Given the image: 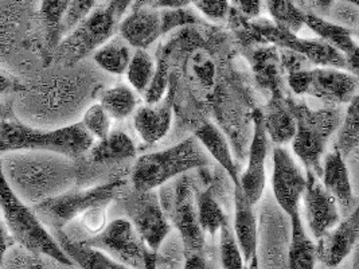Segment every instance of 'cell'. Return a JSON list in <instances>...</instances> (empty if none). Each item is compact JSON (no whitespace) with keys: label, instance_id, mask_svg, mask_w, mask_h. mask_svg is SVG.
<instances>
[{"label":"cell","instance_id":"4dcf8cb0","mask_svg":"<svg viewBox=\"0 0 359 269\" xmlns=\"http://www.w3.org/2000/svg\"><path fill=\"white\" fill-rule=\"evenodd\" d=\"M155 70H156L155 62L147 51L136 49V51L132 54L131 61L128 64L126 73L132 88L136 92L144 95L154 78Z\"/></svg>","mask_w":359,"mask_h":269},{"label":"cell","instance_id":"4316f807","mask_svg":"<svg viewBox=\"0 0 359 269\" xmlns=\"http://www.w3.org/2000/svg\"><path fill=\"white\" fill-rule=\"evenodd\" d=\"M131 57V46L121 36L111 38L93 53L95 62L111 74H124Z\"/></svg>","mask_w":359,"mask_h":269},{"label":"cell","instance_id":"9c48e42d","mask_svg":"<svg viewBox=\"0 0 359 269\" xmlns=\"http://www.w3.org/2000/svg\"><path fill=\"white\" fill-rule=\"evenodd\" d=\"M123 209L148 249L158 252L171 232V225L155 190L139 191L133 188L123 198Z\"/></svg>","mask_w":359,"mask_h":269},{"label":"cell","instance_id":"9f6ffc18","mask_svg":"<svg viewBox=\"0 0 359 269\" xmlns=\"http://www.w3.org/2000/svg\"><path fill=\"white\" fill-rule=\"evenodd\" d=\"M245 269H248V268H245Z\"/></svg>","mask_w":359,"mask_h":269},{"label":"cell","instance_id":"8d00e7d4","mask_svg":"<svg viewBox=\"0 0 359 269\" xmlns=\"http://www.w3.org/2000/svg\"><path fill=\"white\" fill-rule=\"evenodd\" d=\"M327 17L331 18V22L353 32H357L358 29V7L350 3L335 0L327 13Z\"/></svg>","mask_w":359,"mask_h":269},{"label":"cell","instance_id":"f6af8a7d","mask_svg":"<svg viewBox=\"0 0 359 269\" xmlns=\"http://www.w3.org/2000/svg\"><path fill=\"white\" fill-rule=\"evenodd\" d=\"M14 244H15V241H14L13 235H10L4 219H0V263L3 260L4 253L7 252L8 248L13 247Z\"/></svg>","mask_w":359,"mask_h":269},{"label":"cell","instance_id":"e575fe53","mask_svg":"<svg viewBox=\"0 0 359 269\" xmlns=\"http://www.w3.org/2000/svg\"><path fill=\"white\" fill-rule=\"evenodd\" d=\"M85 131L95 140H101L112 131V118L100 102L90 105L80 121Z\"/></svg>","mask_w":359,"mask_h":269},{"label":"cell","instance_id":"6da1fadb","mask_svg":"<svg viewBox=\"0 0 359 269\" xmlns=\"http://www.w3.org/2000/svg\"><path fill=\"white\" fill-rule=\"evenodd\" d=\"M74 160L55 152H8L0 155V168L11 190L34 206L73 187L79 175Z\"/></svg>","mask_w":359,"mask_h":269},{"label":"cell","instance_id":"11a10c76","mask_svg":"<svg viewBox=\"0 0 359 269\" xmlns=\"http://www.w3.org/2000/svg\"><path fill=\"white\" fill-rule=\"evenodd\" d=\"M341 1H344V3H350V4H353V6H357L358 7L359 0H341Z\"/></svg>","mask_w":359,"mask_h":269},{"label":"cell","instance_id":"ac0fdd59","mask_svg":"<svg viewBox=\"0 0 359 269\" xmlns=\"http://www.w3.org/2000/svg\"><path fill=\"white\" fill-rule=\"evenodd\" d=\"M304 26H307L312 33L316 34L319 39L325 41L330 46L342 53L346 58L348 71L357 76L358 45L354 41V35H357V32L346 29L310 11L304 13Z\"/></svg>","mask_w":359,"mask_h":269},{"label":"cell","instance_id":"7bdbcfd3","mask_svg":"<svg viewBox=\"0 0 359 269\" xmlns=\"http://www.w3.org/2000/svg\"><path fill=\"white\" fill-rule=\"evenodd\" d=\"M194 0H133L132 7H149L155 10L184 8L193 6Z\"/></svg>","mask_w":359,"mask_h":269},{"label":"cell","instance_id":"ee69618b","mask_svg":"<svg viewBox=\"0 0 359 269\" xmlns=\"http://www.w3.org/2000/svg\"><path fill=\"white\" fill-rule=\"evenodd\" d=\"M231 3L234 10L249 19L259 17L262 13V0H231Z\"/></svg>","mask_w":359,"mask_h":269},{"label":"cell","instance_id":"3957f363","mask_svg":"<svg viewBox=\"0 0 359 269\" xmlns=\"http://www.w3.org/2000/svg\"><path fill=\"white\" fill-rule=\"evenodd\" d=\"M209 165V153L196 136H190L165 150L140 156L132 170V185L139 191L155 190L193 170L206 168Z\"/></svg>","mask_w":359,"mask_h":269},{"label":"cell","instance_id":"d6986e66","mask_svg":"<svg viewBox=\"0 0 359 269\" xmlns=\"http://www.w3.org/2000/svg\"><path fill=\"white\" fill-rule=\"evenodd\" d=\"M322 184L335 198L344 216L357 209V200L350 181V171L342 155L335 150L325 153L322 160Z\"/></svg>","mask_w":359,"mask_h":269},{"label":"cell","instance_id":"60d3db41","mask_svg":"<svg viewBox=\"0 0 359 269\" xmlns=\"http://www.w3.org/2000/svg\"><path fill=\"white\" fill-rule=\"evenodd\" d=\"M36 256L26 251L25 248L14 244L4 253L3 260L0 263V269H26Z\"/></svg>","mask_w":359,"mask_h":269},{"label":"cell","instance_id":"277c9868","mask_svg":"<svg viewBox=\"0 0 359 269\" xmlns=\"http://www.w3.org/2000/svg\"><path fill=\"white\" fill-rule=\"evenodd\" d=\"M0 212L15 244L35 256H46L65 267L74 264L61 249L53 233L41 222L33 206L22 201L7 185L0 168Z\"/></svg>","mask_w":359,"mask_h":269},{"label":"cell","instance_id":"30bf717a","mask_svg":"<svg viewBox=\"0 0 359 269\" xmlns=\"http://www.w3.org/2000/svg\"><path fill=\"white\" fill-rule=\"evenodd\" d=\"M79 241L133 269H144L146 257L151 252L127 219H114L97 235Z\"/></svg>","mask_w":359,"mask_h":269},{"label":"cell","instance_id":"f5cc1de1","mask_svg":"<svg viewBox=\"0 0 359 269\" xmlns=\"http://www.w3.org/2000/svg\"><path fill=\"white\" fill-rule=\"evenodd\" d=\"M248 264H249L248 269H259V257H257V253H255V254L252 256V258H250V261H249Z\"/></svg>","mask_w":359,"mask_h":269},{"label":"cell","instance_id":"db71d44e","mask_svg":"<svg viewBox=\"0 0 359 269\" xmlns=\"http://www.w3.org/2000/svg\"><path fill=\"white\" fill-rule=\"evenodd\" d=\"M292 1H294V4H296L297 7H300V8L303 7V4H304V3H307V0H292ZM302 10H303V8H302Z\"/></svg>","mask_w":359,"mask_h":269},{"label":"cell","instance_id":"8fae6325","mask_svg":"<svg viewBox=\"0 0 359 269\" xmlns=\"http://www.w3.org/2000/svg\"><path fill=\"white\" fill-rule=\"evenodd\" d=\"M167 197L168 200L162 205L165 209L164 213L178 229L186 256L203 253L205 233L198 222L194 187L190 177L186 174L180 177L174 184L172 191L168 193Z\"/></svg>","mask_w":359,"mask_h":269},{"label":"cell","instance_id":"7dc6e473","mask_svg":"<svg viewBox=\"0 0 359 269\" xmlns=\"http://www.w3.org/2000/svg\"><path fill=\"white\" fill-rule=\"evenodd\" d=\"M183 269H212L210 264L206 261L203 253L187 254Z\"/></svg>","mask_w":359,"mask_h":269},{"label":"cell","instance_id":"ab89813d","mask_svg":"<svg viewBox=\"0 0 359 269\" xmlns=\"http://www.w3.org/2000/svg\"><path fill=\"white\" fill-rule=\"evenodd\" d=\"M168 86V70L167 65L161 62L154 74V78L148 86L147 92L144 93V99L147 104H156L165 96V89Z\"/></svg>","mask_w":359,"mask_h":269},{"label":"cell","instance_id":"816d5d0a","mask_svg":"<svg viewBox=\"0 0 359 269\" xmlns=\"http://www.w3.org/2000/svg\"><path fill=\"white\" fill-rule=\"evenodd\" d=\"M26 269H48L45 267V264H43V261H42V257L41 256H36L35 258H34L33 261H32V264L27 267Z\"/></svg>","mask_w":359,"mask_h":269},{"label":"cell","instance_id":"f35d334b","mask_svg":"<svg viewBox=\"0 0 359 269\" xmlns=\"http://www.w3.org/2000/svg\"><path fill=\"white\" fill-rule=\"evenodd\" d=\"M193 6L203 17L212 22L226 20L231 10L228 0H194Z\"/></svg>","mask_w":359,"mask_h":269},{"label":"cell","instance_id":"b9f144b4","mask_svg":"<svg viewBox=\"0 0 359 269\" xmlns=\"http://www.w3.org/2000/svg\"><path fill=\"white\" fill-rule=\"evenodd\" d=\"M82 229L89 235H95L100 233L105 225H107V207L98 206L86 210L79 217ZM88 235V237H89Z\"/></svg>","mask_w":359,"mask_h":269},{"label":"cell","instance_id":"7c38bea8","mask_svg":"<svg viewBox=\"0 0 359 269\" xmlns=\"http://www.w3.org/2000/svg\"><path fill=\"white\" fill-rule=\"evenodd\" d=\"M306 188V177L296 165L292 155L285 147L276 146L273 150L272 190L278 206L291 217L299 209V202Z\"/></svg>","mask_w":359,"mask_h":269},{"label":"cell","instance_id":"1f68e13d","mask_svg":"<svg viewBox=\"0 0 359 269\" xmlns=\"http://www.w3.org/2000/svg\"><path fill=\"white\" fill-rule=\"evenodd\" d=\"M266 8L273 22L292 33H297L304 26V10L297 7L292 0H265Z\"/></svg>","mask_w":359,"mask_h":269},{"label":"cell","instance_id":"74e56055","mask_svg":"<svg viewBox=\"0 0 359 269\" xmlns=\"http://www.w3.org/2000/svg\"><path fill=\"white\" fill-rule=\"evenodd\" d=\"M190 67L199 85L206 89H210L215 80V65L212 58L206 53L198 51L191 58Z\"/></svg>","mask_w":359,"mask_h":269},{"label":"cell","instance_id":"7402d4cb","mask_svg":"<svg viewBox=\"0 0 359 269\" xmlns=\"http://www.w3.org/2000/svg\"><path fill=\"white\" fill-rule=\"evenodd\" d=\"M194 136L201 143V146L205 149V151L208 152L212 159L228 172L231 182L234 185H238L240 182L238 168L233 160L230 146L222 131L210 121H206L196 130Z\"/></svg>","mask_w":359,"mask_h":269},{"label":"cell","instance_id":"e0dca14e","mask_svg":"<svg viewBox=\"0 0 359 269\" xmlns=\"http://www.w3.org/2000/svg\"><path fill=\"white\" fill-rule=\"evenodd\" d=\"M175 92L171 88L162 100L156 104H146L135 111L133 125L142 140L154 144L168 134L174 115Z\"/></svg>","mask_w":359,"mask_h":269},{"label":"cell","instance_id":"9a60e30c","mask_svg":"<svg viewBox=\"0 0 359 269\" xmlns=\"http://www.w3.org/2000/svg\"><path fill=\"white\" fill-rule=\"evenodd\" d=\"M358 209H354L346 219L322 235L316 247V260L330 268L338 267L353 252L358 242Z\"/></svg>","mask_w":359,"mask_h":269},{"label":"cell","instance_id":"f907efd6","mask_svg":"<svg viewBox=\"0 0 359 269\" xmlns=\"http://www.w3.org/2000/svg\"><path fill=\"white\" fill-rule=\"evenodd\" d=\"M144 269H158V256L156 253L149 252L146 257Z\"/></svg>","mask_w":359,"mask_h":269},{"label":"cell","instance_id":"bcb514c9","mask_svg":"<svg viewBox=\"0 0 359 269\" xmlns=\"http://www.w3.org/2000/svg\"><path fill=\"white\" fill-rule=\"evenodd\" d=\"M22 88L23 86L18 84L15 80H13L11 77H8L0 71V97H6Z\"/></svg>","mask_w":359,"mask_h":269},{"label":"cell","instance_id":"ba28073f","mask_svg":"<svg viewBox=\"0 0 359 269\" xmlns=\"http://www.w3.org/2000/svg\"><path fill=\"white\" fill-rule=\"evenodd\" d=\"M294 95H310L331 104H348L357 96L358 77L337 67L303 69L287 74Z\"/></svg>","mask_w":359,"mask_h":269},{"label":"cell","instance_id":"d6a6232c","mask_svg":"<svg viewBox=\"0 0 359 269\" xmlns=\"http://www.w3.org/2000/svg\"><path fill=\"white\" fill-rule=\"evenodd\" d=\"M70 0H42L39 17L46 32V41L51 49L60 43V25Z\"/></svg>","mask_w":359,"mask_h":269},{"label":"cell","instance_id":"484cf974","mask_svg":"<svg viewBox=\"0 0 359 269\" xmlns=\"http://www.w3.org/2000/svg\"><path fill=\"white\" fill-rule=\"evenodd\" d=\"M264 127L266 134L276 146L291 143L296 131L294 115L290 108H285L278 99H272L266 113L262 112Z\"/></svg>","mask_w":359,"mask_h":269},{"label":"cell","instance_id":"4fadbf2b","mask_svg":"<svg viewBox=\"0 0 359 269\" xmlns=\"http://www.w3.org/2000/svg\"><path fill=\"white\" fill-rule=\"evenodd\" d=\"M302 198L304 201L307 225L311 235L315 238H320L341 221V213L335 198L311 171H307L306 188Z\"/></svg>","mask_w":359,"mask_h":269},{"label":"cell","instance_id":"d4e9b609","mask_svg":"<svg viewBox=\"0 0 359 269\" xmlns=\"http://www.w3.org/2000/svg\"><path fill=\"white\" fill-rule=\"evenodd\" d=\"M250 62L262 88L272 93V99H280V54L278 48L273 45H262L252 51Z\"/></svg>","mask_w":359,"mask_h":269},{"label":"cell","instance_id":"44dd1931","mask_svg":"<svg viewBox=\"0 0 359 269\" xmlns=\"http://www.w3.org/2000/svg\"><path fill=\"white\" fill-rule=\"evenodd\" d=\"M51 233L72 263L80 269H133L117 263L112 257L96 248L88 247L79 240L69 237L65 230H54Z\"/></svg>","mask_w":359,"mask_h":269},{"label":"cell","instance_id":"836d02e7","mask_svg":"<svg viewBox=\"0 0 359 269\" xmlns=\"http://www.w3.org/2000/svg\"><path fill=\"white\" fill-rule=\"evenodd\" d=\"M219 232V258L222 269H245L244 257L238 242L234 237L231 225L226 222L221 226Z\"/></svg>","mask_w":359,"mask_h":269},{"label":"cell","instance_id":"52a82bcc","mask_svg":"<svg viewBox=\"0 0 359 269\" xmlns=\"http://www.w3.org/2000/svg\"><path fill=\"white\" fill-rule=\"evenodd\" d=\"M117 26L118 22L108 7L95 8L60 41L54 49V60L64 67H74L109 41Z\"/></svg>","mask_w":359,"mask_h":269},{"label":"cell","instance_id":"f546056e","mask_svg":"<svg viewBox=\"0 0 359 269\" xmlns=\"http://www.w3.org/2000/svg\"><path fill=\"white\" fill-rule=\"evenodd\" d=\"M196 213L198 222L203 233L214 235L224 223L228 222V217L224 213L219 203L215 201L212 190L206 188L196 197Z\"/></svg>","mask_w":359,"mask_h":269},{"label":"cell","instance_id":"2e32d148","mask_svg":"<svg viewBox=\"0 0 359 269\" xmlns=\"http://www.w3.org/2000/svg\"><path fill=\"white\" fill-rule=\"evenodd\" d=\"M120 36L136 49L146 50L164 33L161 10L149 7H132V11L118 23Z\"/></svg>","mask_w":359,"mask_h":269},{"label":"cell","instance_id":"5b68a950","mask_svg":"<svg viewBox=\"0 0 359 269\" xmlns=\"http://www.w3.org/2000/svg\"><path fill=\"white\" fill-rule=\"evenodd\" d=\"M290 109L296 123V131L291 142L294 152L307 171L320 178L327 142L341 125L342 113L332 108L310 109L304 104H294Z\"/></svg>","mask_w":359,"mask_h":269},{"label":"cell","instance_id":"c3c4849f","mask_svg":"<svg viewBox=\"0 0 359 269\" xmlns=\"http://www.w3.org/2000/svg\"><path fill=\"white\" fill-rule=\"evenodd\" d=\"M335 0H312V4L316 10V15L319 17H326L328 10L331 8V6L334 4Z\"/></svg>","mask_w":359,"mask_h":269},{"label":"cell","instance_id":"ffe728a7","mask_svg":"<svg viewBox=\"0 0 359 269\" xmlns=\"http://www.w3.org/2000/svg\"><path fill=\"white\" fill-rule=\"evenodd\" d=\"M253 206L240 185H234V222L231 228L246 264L257 253V221Z\"/></svg>","mask_w":359,"mask_h":269},{"label":"cell","instance_id":"cb8c5ba5","mask_svg":"<svg viewBox=\"0 0 359 269\" xmlns=\"http://www.w3.org/2000/svg\"><path fill=\"white\" fill-rule=\"evenodd\" d=\"M291 219V241L288 248L287 269H313L316 264V247L306 233L299 209Z\"/></svg>","mask_w":359,"mask_h":269},{"label":"cell","instance_id":"d590c367","mask_svg":"<svg viewBox=\"0 0 359 269\" xmlns=\"http://www.w3.org/2000/svg\"><path fill=\"white\" fill-rule=\"evenodd\" d=\"M95 6L96 0H70L60 25V41L81 23L95 10Z\"/></svg>","mask_w":359,"mask_h":269},{"label":"cell","instance_id":"681fc988","mask_svg":"<svg viewBox=\"0 0 359 269\" xmlns=\"http://www.w3.org/2000/svg\"><path fill=\"white\" fill-rule=\"evenodd\" d=\"M8 118H17L14 115L13 106L8 101L3 100V97H0V120H8Z\"/></svg>","mask_w":359,"mask_h":269},{"label":"cell","instance_id":"7a4b0ae2","mask_svg":"<svg viewBox=\"0 0 359 269\" xmlns=\"http://www.w3.org/2000/svg\"><path fill=\"white\" fill-rule=\"evenodd\" d=\"M95 139L85 131L81 123L55 130L36 128L18 118L0 120V155L8 152L49 151L72 159L85 155Z\"/></svg>","mask_w":359,"mask_h":269},{"label":"cell","instance_id":"f1b7e54d","mask_svg":"<svg viewBox=\"0 0 359 269\" xmlns=\"http://www.w3.org/2000/svg\"><path fill=\"white\" fill-rule=\"evenodd\" d=\"M359 97L358 95L348 102L346 116L342 118L339 132L337 134L334 150L342 155L343 159L357 153L359 144Z\"/></svg>","mask_w":359,"mask_h":269},{"label":"cell","instance_id":"8992f818","mask_svg":"<svg viewBox=\"0 0 359 269\" xmlns=\"http://www.w3.org/2000/svg\"><path fill=\"white\" fill-rule=\"evenodd\" d=\"M124 186V179H114L90 188H69L53 198L34 205V212L50 232L62 230L86 210L98 206L108 207Z\"/></svg>","mask_w":359,"mask_h":269},{"label":"cell","instance_id":"83f0119b","mask_svg":"<svg viewBox=\"0 0 359 269\" xmlns=\"http://www.w3.org/2000/svg\"><path fill=\"white\" fill-rule=\"evenodd\" d=\"M98 102L114 120H123L131 116L139 105V99L133 89L127 85H116L104 90Z\"/></svg>","mask_w":359,"mask_h":269},{"label":"cell","instance_id":"5bb4252c","mask_svg":"<svg viewBox=\"0 0 359 269\" xmlns=\"http://www.w3.org/2000/svg\"><path fill=\"white\" fill-rule=\"evenodd\" d=\"M268 153V134L264 127L262 111H256L253 115V139L249 150L248 167L240 177L238 185L243 188L246 198L256 205L262 200L265 188V160Z\"/></svg>","mask_w":359,"mask_h":269},{"label":"cell","instance_id":"603a6c76","mask_svg":"<svg viewBox=\"0 0 359 269\" xmlns=\"http://www.w3.org/2000/svg\"><path fill=\"white\" fill-rule=\"evenodd\" d=\"M92 163H109L127 160L136 156V146L124 131H111L104 139L92 144L85 153Z\"/></svg>","mask_w":359,"mask_h":269}]
</instances>
